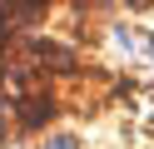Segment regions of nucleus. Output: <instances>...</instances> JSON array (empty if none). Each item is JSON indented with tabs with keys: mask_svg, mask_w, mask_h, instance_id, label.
Wrapping results in <instances>:
<instances>
[{
	"mask_svg": "<svg viewBox=\"0 0 154 149\" xmlns=\"http://www.w3.org/2000/svg\"><path fill=\"white\" fill-rule=\"evenodd\" d=\"M15 45H20L35 65H45L50 75H75V70H80V60H75L70 45H55V40H15Z\"/></svg>",
	"mask_w": 154,
	"mask_h": 149,
	"instance_id": "2",
	"label": "nucleus"
},
{
	"mask_svg": "<svg viewBox=\"0 0 154 149\" xmlns=\"http://www.w3.org/2000/svg\"><path fill=\"white\" fill-rule=\"evenodd\" d=\"M45 10H50V0H10V5H5V25L25 30V25H35Z\"/></svg>",
	"mask_w": 154,
	"mask_h": 149,
	"instance_id": "3",
	"label": "nucleus"
},
{
	"mask_svg": "<svg viewBox=\"0 0 154 149\" xmlns=\"http://www.w3.org/2000/svg\"><path fill=\"white\" fill-rule=\"evenodd\" d=\"M45 149H75V139L70 134H55V139H45Z\"/></svg>",
	"mask_w": 154,
	"mask_h": 149,
	"instance_id": "4",
	"label": "nucleus"
},
{
	"mask_svg": "<svg viewBox=\"0 0 154 149\" xmlns=\"http://www.w3.org/2000/svg\"><path fill=\"white\" fill-rule=\"evenodd\" d=\"M75 5H80V0H75Z\"/></svg>",
	"mask_w": 154,
	"mask_h": 149,
	"instance_id": "6",
	"label": "nucleus"
},
{
	"mask_svg": "<svg viewBox=\"0 0 154 149\" xmlns=\"http://www.w3.org/2000/svg\"><path fill=\"white\" fill-rule=\"evenodd\" d=\"M55 114H60V99H55L50 89H30V95L15 99V129H20V134H35V129L55 124Z\"/></svg>",
	"mask_w": 154,
	"mask_h": 149,
	"instance_id": "1",
	"label": "nucleus"
},
{
	"mask_svg": "<svg viewBox=\"0 0 154 149\" xmlns=\"http://www.w3.org/2000/svg\"><path fill=\"white\" fill-rule=\"evenodd\" d=\"M129 5H134V10H144V5H154V0H129Z\"/></svg>",
	"mask_w": 154,
	"mask_h": 149,
	"instance_id": "5",
	"label": "nucleus"
}]
</instances>
